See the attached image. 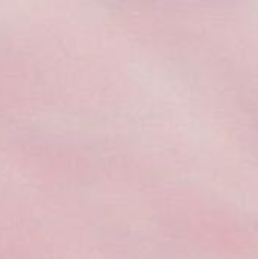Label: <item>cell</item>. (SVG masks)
Masks as SVG:
<instances>
[]
</instances>
